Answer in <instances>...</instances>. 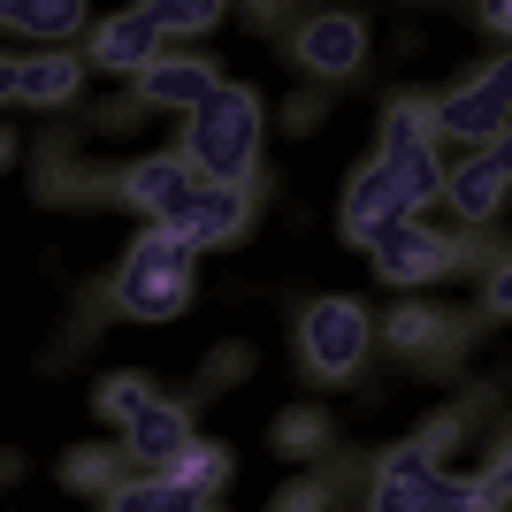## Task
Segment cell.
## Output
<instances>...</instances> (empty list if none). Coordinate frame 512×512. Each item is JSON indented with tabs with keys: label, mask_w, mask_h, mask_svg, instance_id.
<instances>
[{
	"label": "cell",
	"mask_w": 512,
	"mask_h": 512,
	"mask_svg": "<svg viewBox=\"0 0 512 512\" xmlns=\"http://www.w3.org/2000/svg\"><path fill=\"white\" fill-rule=\"evenodd\" d=\"M176 153L199 169V184L253 192V176H260V100L245 85H222L199 115H184V146Z\"/></svg>",
	"instance_id": "cell-1"
},
{
	"label": "cell",
	"mask_w": 512,
	"mask_h": 512,
	"mask_svg": "<svg viewBox=\"0 0 512 512\" xmlns=\"http://www.w3.org/2000/svg\"><path fill=\"white\" fill-rule=\"evenodd\" d=\"M192 245L169 230H138L130 237L123 268L107 276V306L130 321H176L184 306H192Z\"/></svg>",
	"instance_id": "cell-2"
},
{
	"label": "cell",
	"mask_w": 512,
	"mask_h": 512,
	"mask_svg": "<svg viewBox=\"0 0 512 512\" xmlns=\"http://www.w3.org/2000/svg\"><path fill=\"white\" fill-rule=\"evenodd\" d=\"M367 512H497V505L474 490V474H451L444 459L413 436V444H398V451L375 459Z\"/></svg>",
	"instance_id": "cell-3"
},
{
	"label": "cell",
	"mask_w": 512,
	"mask_h": 512,
	"mask_svg": "<svg viewBox=\"0 0 512 512\" xmlns=\"http://www.w3.org/2000/svg\"><path fill=\"white\" fill-rule=\"evenodd\" d=\"M375 314H367L360 299H306L299 306V360H306V375L314 383H360V367H367V352H375Z\"/></svg>",
	"instance_id": "cell-4"
},
{
	"label": "cell",
	"mask_w": 512,
	"mask_h": 512,
	"mask_svg": "<svg viewBox=\"0 0 512 512\" xmlns=\"http://www.w3.org/2000/svg\"><path fill=\"white\" fill-rule=\"evenodd\" d=\"M436 100V138H459V146H497L512 130V54H497L490 69H474L467 85L428 92Z\"/></svg>",
	"instance_id": "cell-5"
},
{
	"label": "cell",
	"mask_w": 512,
	"mask_h": 512,
	"mask_svg": "<svg viewBox=\"0 0 512 512\" xmlns=\"http://www.w3.org/2000/svg\"><path fill=\"white\" fill-rule=\"evenodd\" d=\"M291 62H299L314 85L360 77V69H367V16H352V8H314V16H299V31H291Z\"/></svg>",
	"instance_id": "cell-6"
},
{
	"label": "cell",
	"mask_w": 512,
	"mask_h": 512,
	"mask_svg": "<svg viewBox=\"0 0 512 512\" xmlns=\"http://www.w3.org/2000/svg\"><path fill=\"white\" fill-rule=\"evenodd\" d=\"M367 260H375V276L398 291V283H436V276H451L459 268V237L451 230H436V222H421V214H406V222H390L375 245H367Z\"/></svg>",
	"instance_id": "cell-7"
},
{
	"label": "cell",
	"mask_w": 512,
	"mask_h": 512,
	"mask_svg": "<svg viewBox=\"0 0 512 512\" xmlns=\"http://www.w3.org/2000/svg\"><path fill=\"white\" fill-rule=\"evenodd\" d=\"M161 54H169L161 0H146V8H123V16H107L100 31H92V69H107V77H146Z\"/></svg>",
	"instance_id": "cell-8"
},
{
	"label": "cell",
	"mask_w": 512,
	"mask_h": 512,
	"mask_svg": "<svg viewBox=\"0 0 512 512\" xmlns=\"http://www.w3.org/2000/svg\"><path fill=\"white\" fill-rule=\"evenodd\" d=\"M161 230L184 237L192 253H207V245H237V237L253 230V192H237V184H192V199H184Z\"/></svg>",
	"instance_id": "cell-9"
},
{
	"label": "cell",
	"mask_w": 512,
	"mask_h": 512,
	"mask_svg": "<svg viewBox=\"0 0 512 512\" xmlns=\"http://www.w3.org/2000/svg\"><path fill=\"white\" fill-rule=\"evenodd\" d=\"M406 192H398V176L383 169V153L375 161H360V169L344 176V199H337V230L352 237V245H375V237L390 230V222H406Z\"/></svg>",
	"instance_id": "cell-10"
},
{
	"label": "cell",
	"mask_w": 512,
	"mask_h": 512,
	"mask_svg": "<svg viewBox=\"0 0 512 512\" xmlns=\"http://www.w3.org/2000/svg\"><path fill=\"white\" fill-rule=\"evenodd\" d=\"M192 184H199V169L184 153H138L123 169V184H115V199H123L130 214H146V230H161V222L192 199Z\"/></svg>",
	"instance_id": "cell-11"
},
{
	"label": "cell",
	"mask_w": 512,
	"mask_h": 512,
	"mask_svg": "<svg viewBox=\"0 0 512 512\" xmlns=\"http://www.w3.org/2000/svg\"><path fill=\"white\" fill-rule=\"evenodd\" d=\"M467 337H474L467 321L444 314V306H428V299H398L390 321H383V344L398 352V360H421V367H444Z\"/></svg>",
	"instance_id": "cell-12"
},
{
	"label": "cell",
	"mask_w": 512,
	"mask_h": 512,
	"mask_svg": "<svg viewBox=\"0 0 512 512\" xmlns=\"http://www.w3.org/2000/svg\"><path fill=\"white\" fill-rule=\"evenodd\" d=\"M505 192H512V176H505L497 153H459L451 184H444V207L459 214V230H490L497 214H505Z\"/></svg>",
	"instance_id": "cell-13"
},
{
	"label": "cell",
	"mask_w": 512,
	"mask_h": 512,
	"mask_svg": "<svg viewBox=\"0 0 512 512\" xmlns=\"http://www.w3.org/2000/svg\"><path fill=\"white\" fill-rule=\"evenodd\" d=\"M0 85H8V107H69L77 85H85V54H16V62L0 69Z\"/></svg>",
	"instance_id": "cell-14"
},
{
	"label": "cell",
	"mask_w": 512,
	"mask_h": 512,
	"mask_svg": "<svg viewBox=\"0 0 512 512\" xmlns=\"http://www.w3.org/2000/svg\"><path fill=\"white\" fill-rule=\"evenodd\" d=\"M214 92H222L214 62H207V54H176V46L138 77V107H176V115H199Z\"/></svg>",
	"instance_id": "cell-15"
},
{
	"label": "cell",
	"mask_w": 512,
	"mask_h": 512,
	"mask_svg": "<svg viewBox=\"0 0 512 512\" xmlns=\"http://www.w3.org/2000/svg\"><path fill=\"white\" fill-rule=\"evenodd\" d=\"M192 444H199V436H192V413L176 406V398H161L146 421L123 428V459H130L138 474H176V459H184Z\"/></svg>",
	"instance_id": "cell-16"
},
{
	"label": "cell",
	"mask_w": 512,
	"mask_h": 512,
	"mask_svg": "<svg viewBox=\"0 0 512 512\" xmlns=\"http://www.w3.org/2000/svg\"><path fill=\"white\" fill-rule=\"evenodd\" d=\"M383 169L398 176L406 207L421 214V207H436V199H444V184H451V146H444V138H421V146H398V153H383Z\"/></svg>",
	"instance_id": "cell-17"
},
{
	"label": "cell",
	"mask_w": 512,
	"mask_h": 512,
	"mask_svg": "<svg viewBox=\"0 0 512 512\" xmlns=\"http://www.w3.org/2000/svg\"><path fill=\"white\" fill-rule=\"evenodd\" d=\"M0 31H16V39H69V31H85V8L77 0H8Z\"/></svg>",
	"instance_id": "cell-18"
},
{
	"label": "cell",
	"mask_w": 512,
	"mask_h": 512,
	"mask_svg": "<svg viewBox=\"0 0 512 512\" xmlns=\"http://www.w3.org/2000/svg\"><path fill=\"white\" fill-rule=\"evenodd\" d=\"M62 482H69L77 497H115L130 474H123V451H107V444H77V451H62Z\"/></svg>",
	"instance_id": "cell-19"
},
{
	"label": "cell",
	"mask_w": 512,
	"mask_h": 512,
	"mask_svg": "<svg viewBox=\"0 0 512 512\" xmlns=\"http://www.w3.org/2000/svg\"><path fill=\"white\" fill-rule=\"evenodd\" d=\"M92 406H100V421H115V428H130V421H146L153 406H161V390H153V375H107L100 390H92Z\"/></svg>",
	"instance_id": "cell-20"
},
{
	"label": "cell",
	"mask_w": 512,
	"mask_h": 512,
	"mask_svg": "<svg viewBox=\"0 0 512 512\" xmlns=\"http://www.w3.org/2000/svg\"><path fill=\"white\" fill-rule=\"evenodd\" d=\"M123 176H100V169H77V161H39V199L46 207H77V199H107Z\"/></svg>",
	"instance_id": "cell-21"
},
{
	"label": "cell",
	"mask_w": 512,
	"mask_h": 512,
	"mask_svg": "<svg viewBox=\"0 0 512 512\" xmlns=\"http://www.w3.org/2000/svg\"><path fill=\"white\" fill-rule=\"evenodd\" d=\"M184 497H222V482H230V444H207L199 436L184 459H176V474H169Z\"/></svg>",
	"instance_id": "cell-22"
},
{
	"label": "cell",
	"mask_w": 512,
	"mask_h": 512,
	"mask_svg": "<svg viewBox=\"0 0 512 512\" xmlns=\"http://www.w3.org/2000/svg\"><path fill=\"white\" fill-rule=\"evenodd\" d=\"M184 505H199V497H184L169 474H130L115 497H100V512H184Z\"/></svg>",
	"instance_id": "cell-23"
},
{
	"label": "cell",
	"mask_w": 512,
	"mask_h": 512,
	"mask_svg": "<svg viewBox=\"0 0 512 512\" xmlns=\"http://www.w3.org/2000/svg\"><path fill=\"white\" fill-rule=\"evenodd\" d=\"M276 451H283V459H321V451H329V413H321V406L276 413Z\"/></svg>",
	"instance_id": "cell-24"
},
{
	"label": "cell",
	"mask_w": 512,
	"mask_h": 512,
	"mask_svg": "<svg viewBox=\"0 0 512 512\" xmlns=\"http://www.w3.org/2000/svg\"><path fill=\"white\" fill-rule=\"evenodd\" d=\"M245 375H253V352H245V344H222V352L199 360V390H230V383H245Z\"/></svg>",
	"instance_id": "cell-25"
},
{
	"label": "cell",
	"mask_w": 512,
	"mask_h": 512,
	"mask_svg": "<svg viewBox=\"0 0 512 512\" xmlns=\"http://www.w3.org/2000/svg\"><path fill=\"white\" fill-rule=\"evenodd\" d=\"M268 512H329V474H299L268 497Z\"/></svg>",
	"instance_id": "cell-26"
},
{
	"label": "cell",
	"mask_w": 512,
	"mask_h": 512,
	"mask_svg": "<svg viewBox=\"0 0 512 512\" xmlns=\"http://www.w3.org/2000/svg\"><path fill=\"white\" fill-rule=\"evenodd\" d=\"M474 490L490 497L497 512H512V436H497V451H490V467L474 474Z\"/></svg>",
	"instance_id": "cell-27"
},
{
	"label": "cell",
	"mask_w": 512,
	"mask_h": 512,
	"mask_svg": "<svg viewBox=\"0 0 512 512\" xmlns=\"http://www.w3.org/2000/svg\"><path fill=\"white\" fill-rule=\"evenodd\" d=\"M161 23H169V39H192V31H214L222 8L214 0H161Z\"/></svg>",
	"instance_id": "cell-28"
},
{
	"label": "cell",
	"mask_w": 512,
	"mask_h": 512,
	"mask_svg": "<svg viewBox=\"0 0 512 512\" xmlns=\"http://www.w3.org/2000/svg\"><path fill=\"white\" fill-rule=\"evenodd\" d=\"M482 314H490V321H512V253L482 276Z\"/></svg>",
	"instance_id": "cell-29"
},
{
	"label": "cell",
	"mask_w": 512,
	"mask_h": 512,
	"mask_svg": "<svg viewBox=\"0 0 512 512\" xmlns=\"http://www.w3.org/2000/svg\"><path fill=\"white\" fill-rule=\"evenodd\" d=\"M467 421H474V406H451V413H436V421H428V428H421V444H428V451H436V459H444V451H451V444H459V428H467Z\"/></svg>",
	"instance_id": "cell-30"
},
{
	"label": "cell",
	"mask_w": 512,
	"mask_h": 512,
	"mask_svg": "<svg viewBox=\"0 0 512 512\" xmlns=\"http://www.w3.org/2000/svg\"><path fill=\"white\" fill-rule=\"evenodd\" d=\"M321 115H329V92H299V100L283 107V123L299 130V138H306V130H314V123H321Z\"/></svg>",
	"instance_id": "cell-31"
},
{
	"label": "cell",
	"mask_w": 512,
	"mask_h": 512,
	"mask_svg": "<svg viewBox=\"0 0 512 512\" xmlns=\"http://www.w3.org/2000/svg\"><path fill=\"white\" fill-rule=\"evenodd\" d=\"M482 23H490V31H505V39H512V0H490V8H482Z\"/></svg>",
	"instance_id": "cell-32"
},
{
	"label": "cell",
	"mask_w": 512,
	"mask_h": 512,
	"mask_svg": "<svg viewBox=\"0 0 512 512\" xmlns=\"http://www.w3.org/2000/svg\"><path fill=\"white\" fill-rule=\"evenodd\" d=\"M490 153H497V161H505V176H512V130H505V138H497Z\"/></svg>",
	"instance_id": "cell-33"
},
{
	"label": "cell",
	"mask_w": 512,
	"mask_h": 512,
	"mask_svg": "<svg viewBox=\"0 0 512 512\" xmlns=\"http://www.w3.org/2000/svg\"><path fill=\"white\" fill-rule=\"evenodd\" d=\"M184 512H222V505H214V497H199V505H184Z\"/></svg>",
	"instance_id": "cell-34"
}]
</instances>
